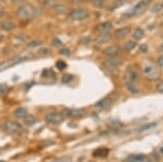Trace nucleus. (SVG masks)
Returning a JSON list of instances; mask_svg holds the SVG:
<instances>
[{
  "label": "nucleus",
  "instance_id": "obj_17",
  "mask_svg": "<svg viewBox=\"0 0 163 162\" xmlns=\"http://www.w3.org/2000/svg\"><path fill=\"white\" fill-rule=\"evenodd\" d=\"M13 113H14V116H15L16 119H24L26 115H27V110L23 107H19L14 110Z\"/></svg>",
  "mask_w": 163,
  "mask_h": 162
},
{
  "label": "nucleus",
  "instance_id": "obj_1",
  "mask_svg": "<svg viewBox=\"0 0 163 162\" xmlns=\"http://www.w3.org/2000/svg\"><path fill=\"white\" fill-rule=\"evenodd\" d=\"M39 14L38 9L32 3H24V5H20L16 10V15L21 20H29Z\"/></svg>",
  "mask_w": 163,
  "mask_h": 162
},
{
  "label": "nucleus",
  "instance_id": "obj_2",
  "mask_svg": "<svg viewBox=\"0 0 163 162\" xmlns=\"http://www.w3.org/2000/svg\"><path fill=\"white\" fill-rule=\"evenodd\" d=\"M149 3H150V0H140L137 5H135L128 12L125 13V16L132 18V16H134V15H137V14H139L144 9L147 8Z\"/></svg>",
  "mask_w": 163,
  "mask_h": 162
},
{
  "label": "nucleus",
  "instance_id": "obj_15",
  "mask_svg": "<svg viewBox=\"0 0 163 162\" xmlns=\"http://www.w3.org/2000/svg\"><path fill=\"white\" fill-rule=\"evenodd\" d=\"M130 27H121V29H117L115 31V33H114V35H115V37H117V38H123V37H126L127 35H130Z\"/></svg>",
  "mask_w": 163,
  "mask_h": 162
},
{
  "label": "nucleus",
  "instance_id": "obj_29",
  "mask_svg": "<svg viewBox=\"0 0 163 162\" xmlns=\"http://www.w3.org/2000/svg\"><path fill=\"white\" fill-rule=\"evenodd\" d=\"M155 89H157L159 93H163V81L162 79H159V81L155 83Z\"/></svg>",
  "mask_w": 163,
  "mask_h": 162
},
{
  "label": "nucleus",
  "instance_id": "obj_3",
  "mask_svg": "<svg viewBox=\"0 0 163 162\" xmlns=\"http://www.w3.org/2000/svg\"><path fill=\"white\" fill-rule=\"evenodd\" d=\"M70 18L73 21H84L88 18V11L84 8L73 9L70 12Z\"/></svg>",
  "mask_w": 163,
  "mask_h": 162
},
{
  "label": "nucleus",
  "instance_id": "obj_10",
  "mask_svg": "<svg viewBox=\"0 0 163 162\" xmlns=\"http://www.w3.org/2000/svg\"><path fill=\"white\" fill-rule=\"evenodd\" d=\"M29 60V57H19V58H15V59H13V60H10V62H7V63H3L0 66V71H3L5 69L10 68V66H14L19 63H22L24 61Z\"/></svg>",
  "mask_w": 163,
  "mask_h": 162
},
{
  "label": "nucleus",
  "instance_id": "obj_23",
  "mask_svg": "<svg viewBox=\"0 0 163 162\" xmlns=\"http://www.w3.org/2000/svg\"><path fill=\"white\" fill-rule=\"evenodd\" d=\"M42 39H34L32 42H29L27 44V47L29 48H36V47H39V46H42Z\"/></svg>",
  "mask_w": 163,
  "mask_h": 162
},
{
  "label": "nucleus",
  "instance_id": "obj_39",
  "mask_svg": "<svg viewBox=\"0 0 163 162\" xmlns=\"http://www.w3.org/2000/svg\"><path fill=\"white\" fill-rule=\"evenodd\" d=\"M74 2H76V3H80V2H85L86 0H73Z\"/></svg>",
  "mask_w": 163,
  "mask_h": 162
},
{
  "label": "nucleus",
  "instance_id": "obj_11",
  "mask_svg": "<svg viewBox=\"0 0 163 162\" xmlns=\"http://www.w3.org/2000/svg\"><path fill=\"white\" fill-rule=\"evenodd\" d=\"M120 51H121V49H120L119 46L113 45V46H110V47L106 48L104 50V53L107 57H113V56H119Z\"/></svg>",
  "mask_w": 163,
  "mask_h": 162
},
{
  "label": "nucleus",
  "instance_id": "obj_41",
  "mask_svg": "<svg viewBox=\"0 0 163 162\" xmlns=\"http://www.w3.org/2000/svg\"><path fill=\"white\" fill-rule=\"evenodd\" d=\"M147 162H157V161H155V160H152V161H147Z\"/></svg>",
  "mask_w": 163,
  "mask_h": 162
},
{
  "label": "nucleus",
  "instance_id": "obj_32",
  "mask_svg": "<svg viewBox=\"0 0 163 162\" xmlns=\"http://www.w3.org/2000/svg\"><path fill=\"white\" fill-rule=\"evenodd\" d=\"M155 125H157V123H152V124H147V125H145V126H142V127H140V128H139V132H144V131H146V130L152 128V127H155Z\"/></svg>",
  "mask_w": 163,
  "mask_h": 162
},
{
  "label": "nucleus",
  "instance_id": "obj_14",
  "mask_svg": "<svg viewBox=\"0 0 163 162\" xmlns=\"http://www.w3.org/2000/svg\"><path fill=\"white\" fill-rule=\"evenodd\" d=\"M112 29V24L110 22H102L97 25V31L100 33H109Z\"/></svg>",
  "mask_w": 163,
  "mask_h": 162
},
{
  "label": "nucleus",
  "instance_id": "obj_37",
  "mask_svg": "<svg viewBox=\"0 0 163 162\" xmlns=\"http://www.w3.org/2000/svg\"><path fill=\"white\" fill-rule=\"evenodd\" d=\"M8 90V87L5 86V85H1L0 84V94H5Z\"/></svg>",
  "mask_w": 163,
  "mask_h": 162
},
{
  "label": "nucleus",
  "instance_id": "obj_9",
  "mask_svg": "<svg viewBox=\"0 0 163 162\" xmlns=\"http://www.w3.org/2000/svg\"><path fill=\"white\" fill-rule=\"evenodd\" d=\"M138 79V72L134 68L127 69L124 74V81L127 83H135Z\"/></svg>",
  "mask_w": 163,
  "mask_h": 162
},
{
  "label": "nucleus",
  "instance_id": "obj_18",
  "mask_svg": "<svg viewBox=\"0 0 163 162\" xmlns=\"http://www.w3.org/2000/svg\"><path fill=\"white\" fill-rule=\"evenodd\" d=\"M144 35H145V33H144V31H142L140 27H136V29L133 31L132 33V37L134 38L135 40H139L141 39L142 37H144Z\"/></svg>",
  "mask_w": 163,
  "mask_h": 162
},
{
  "label": "nucleus",
  "instance_id": "obj_27",
  "mask_svg": "<svg viewBox=\"0 0 163 162\" xmlns=\"http://www.w3.org/2000/svg\"><path fill=\"white\" fill-rule=\"evenodd\" d=\"M56 66H57L58 70L63 71L65 68H66V63H65V61H63V60H58L57 63H56Z\"/></svg>",
  "mask_w": 163,
  "mask_h": 162
},
{
  "label": "nucleus",
  "instance_id": "obj_35",
  "mask_svg": "<svg viewBox=\"0 0 163 162\" xmlns=\"http://www.w3.org/2000/svg\"><path fill=\"white\" fill-rule=\"evenodd\" d=\"M139 50H140V52L146 53V52H147V50H148V46H147V45H146V44H142L141 46H140Z\"/></svg>",
  "mask_w": 163,
  "mask_h": 162
},
{
  "label": "nucleus",
  "instance_id": "obj_25",
  "mask_svg": "<svg viewBox=\"0 0 163 162\" xmlns=\"http://www.w3.org/2000/svg\"><path fill=\"white\" fill-rule=\"evenodd\" d=\"M135 47H136V42H133V40H130L124 45V49L126 51H132L133 49H135Z\"/></svg>",
  "mask_w": 163,
  "mask_h": 162
},
{
  "label": "nucleus",
  "instance_id": "obj_38",
  "mask_svg": "<svg viewBox=\"0 0 163 162\" xmlns=\"http://www.w3.org/2000/svg\"><path fill=\"white\" fill-rule=\"evenodd\" d=\"M13 3H22L24 2V0H11Z\"/></svg>",
  "mask_w": 163,
  "mask_h": 162
},
{
  "label": "nucleus",
  "instance_id": "obj_33",
  "mask_svg": "<svg viewBox=\"0 0 163 162\" xmlns=\"http://www.w3.org/2000/svg\"><path fill=\"white\" fill-rule=\"evenodd\" d=\"M60 55L61 56H65V57H69V56L71 55L70 53V50L67 49V48H63V49H61L60 50Z\"/></svg>",
  "mask_w": 163,
  "mask_h": 162
},
{
  "label": "nucleus",
  "instance_id": "obj_34",
  "mask_svg": "<svg viewBox=\"0 0 163 162\" xmlns=\"http://www.w3.org/2000/svg\"><path fill=\"white\" fill-rule=\"evenodd\" d=\"M52 45L56 46V47H61V46H62V42L60 39H58V38H54V39L52 40Z\"/></svg>",
  "mask_w": 163,
  "mask_h": 162
},
{
  "label": "nucleus",
  "instance_id": "obj_13",
  "mask_svg": "<svg viewBox=\"0 0 163 162\" xmlns=\"http://www.w3.org/2000/svg\"><path fill=\"white\" fill-rule=\"evenodd\" d=\"M147 158L142 154H134V156H130L128 158L124 160V162H147Z\"/></svg>",
  "mask_w": 163,
  "mask_h": 162
},
{
  "label": "nucleus",
  "instance_id": "obj_12",
  "mask_svg": "<svg viewBox=\"0 0 163 162\" xmlns=\"http://www.w3.org/2000/svg\"><path fill=\"white\" fill-rule=\"evenodd\" d=\"M110 103H111L110 97H104V98H102V99L97 102L96 105H95V108H96L98 111H101V110H104V109H106L107 107H109Z\"/></svg>",
  "mask_w": 163,
  "mask_h": 162
},
{
  "label": "nucleus",
  "instance_id": "obj_24",
  "mask_svg": "<svg viewBox=\"0 0 163 162\" xmlns=\"http://www.w3.org/2000/svg\"><path fill=\"white\" fill-rule=\"evenodd\" d=\"M90 2L95 8H102L106 3V0H90Z\"/></svg>",
  "mask_w": 163,
  "mask_h": 162
},
{
  "label": "nucleus",
  "instance_id": "obj_16",
  "mask_svg": "<svg viewBox=\"0 0 163 162\" xmlns=\"http://www.w3.org/2000/svg\"><path fill=\"white\" fill-rule=\"evenodd\" d=\"M14 27H15V24L13 23L12 21H3L0 23V29L5 32L12 31V29H14Z\"/></svg>",
  "mask_w": 163,
  "mask_h": 162
},
{
  "label": "nucleus",
  "instance_id": "obj_30",
  "mask_svg": "<svg viewBox=\"0 0 163 162\" xmlns=\"http://www.w3.org/2000/svg\"><path fill=\"white\" fill-rule=\"evenodd\" d=\"M162 10H163V1H160V2L157 3L152 8L153 12H159V11H162Z\"/></svg>",
  "mask_w": 163,
  "mask_h": 162
},
{
  "label": "nucleus",
  "instance_id": "obj_19",
  "mask_svg": "<svg viewBox=\"0 0 163 162\" xmlns=\"http://www.w3.org/2000/svg\"><path fill=\"white\" fill-rule=\"evenodd\" d=\"M98 42H101V44H106V42H110V39H111V35H110V33H100V35L98 36Z\"/></svg>",
  "mask_w": 163,
  "mask_h": 162
},
{
  "label": "nucleus",
  "instance_id": "obj_4",
  "mask_svg": "<svg viewBox=\"0 0 163 162\" xmlns=\"http://www.w3.org/2000/svg\"><path fill=\"white\" fill-rule=\"evenodd\" d=\"M120 64H121V58H120L119 56L108 57V58H107L106 62H104V66H106L107 70L110 71V72L117 71Z\"/></svg>",
  "mask_w": 163,
  "mask_h": 162
},
{
  "label": "nucleus",
  "instance_id": "obj_6",
  "mask_svg": "<svg viewBox=\"0 0 163 162\" xmlns=\"http://www.w3.org/2000/svg\"><path fill=\"white\" fill-rule=\"evenodd\" d=\"M5 131L8 132L9 134H11V135H18V134H20L23 131L22 126L18 122H14V121H7L5 124Z\"/></svg>",
  "mask_w": 163,
  "mask_h": 162
},
{
  "label": "nucleus",
  "instance_id": "obj_36",
  "mask_svg": "<svg viewBox=\"0 0 163 162\" xmlns=\"http://www.w3.org/2000/svg\"><path fill=\"white\" fill-rule=\"evenodd\" d=\"M157 64H158V66H160V68H163V55L160 56V57L158 58V61H157Z\"/></svg>",
  "mask_w": 163,
  "mask_h": 162
},
{
  "label": "nucleus",
  "instance_id": "obj_31",
  "mask_svg": "<svg viewBox=\"0 0 163 162\" xmlns=\"http://www.w3.org/2000/svg\"><path fill=\"white\" fill-rule=\"evenodd\" d=\"M125 3V0H114L113 5H112V9H115L117 7H121L122 5Z\"/></svg>",
  "mask_w": 163,
  "mask_h": 162
},
{
  "label": "nucleus",
  "instance_id": "obj_42",
  "mask_svg": "<svg viewBox=\"0 0 163 162\" xmlns=\"http://www.w3.org/2000/svg\"><path fill=\"white\" fill-rule=\"evenodd\" d=\"M0 162H5V161H0Z\"/></svg>",
  "mask_w": 163,
  "mask_h": 162
},
{
  "label": "nucleus",
  "instance_id": "obj_21",
  "mask_svg": "<svg viewBox=\"0 0 163 162\" xmlns=\"http://www.w3.org/2000/svg\"><path fill=\"white\" fill-rule=\"evenodd\" d=\"M53 11H54V12H56V13L62 14V13H65V12H66V11H67V8H66V5L59 3V5H53Z\"/></svg>",
  "mask_w": 163,
  "mask_h": 162
},
{
  "label": "nucleus",
  "instance_id": "obj_7",
  "mask_svg": "<svg viewBox=\"0 0 163 162\" xmlns=\"http://www.w3.org/2000/svg\"><path fill=\"white\" fill-rule=\"evenodd\" d=\"M142 72L149 79H157L159 76V70L155 64H147L146 66H144Z\"/></svg>",
  "mask_w": 163,
  "mask_h": 162
},
{
  "label": "nucleus",
  "instance_id": "obj_8",
  "mask_svg": "<svg viewBox=\"0 0 163 162\" xmlns=\"http://www.w3.org/2000/svg\"><path fill=\"white\" fill-rule=\"evenodd\" d=\"M84 109H75V108H67V109L63 110L62 114L64 116H69V118H80L82 115H84Z\"/></svg>",
  "mask_w": 163,
  "mask_h": 162
},
{
  "label": "nucleus",
  "instance_id": "obj_28",
  "mask_svg": "<svg viewBox=\"0 0 163 162\" xmlns=\"http://www.w3.org/2000/svg\"><path fill=\"white\" fill-rule=\"evenodd\" d=\"M73 79V75L72 74H64V75L62 76V83L63 84H69L71 81Z\"/></svg>",
  "mask_w": 163,
  "mask_h": 162
},
{
  "label": "nucleus",
  "instance_id": "obj_5",
  "mask_svg": "<svg viewBox=\"0 0 163 162\" xmlns=\"http://www.w3.org/2000/svg\"><path fill=\"white\" fill-rule=\"evenodd\" d=\"M64 120V115L60 112H49L45 115V121L49 124H60Z\"/></svg>",
  "mask_w": 163,
  "mask_h": 162
},
{
  "label": "nucleus",
  "instance_id": "obj_26",
  "mask_svg": "<svg viewBox=\"0 0 163 162\" xmlns=\"http://www.w3.org/2000/svg\"><path fill=\"white\" fill-rule=\"evenodd\" d=\"M126 86H127V89H128L131 93H133V94H136V93H138V90H139L138 87L135 85V83H127Z\"/></svg>",
  "mask_w": 163,
  "mask_h": 162
},
{
  "label": "nucleus",
  "instance_id": "obj_40",
  "mask_svg": "<svg viewBox=\"0 0 163 162\" xmlns=\"http://www.w3.org/2000/svg\"><path fill=\"white\" fill-rule=\"evenodd\" d=\"M159 151H160V154H163V146L161 147L160 149H159Z\"/></svg>",
  "mask_w": 163,
  "mask_h": 162
},
{
  "label": "nucleus",
  "instance_id": "obj_20",
  "mask_svg": "<svg viewBox=\"0 0 163 162\" xmlns=\"http://www.w3.org/2000/svg\"><path fill=\"white\" fill-rule=\"evenodd\" d=\"M108 154H109V150L107 148H99L97 149L96 151H93V156L95 157H100V158L107 157Z\"/></svg>",
  "mask_w": 163,
  "mask_h": 162
},
{
  "label": "nucleus",
  "instance_id": "obj_22",
  "mask_svg": "<svg viewBox=\"0 0 163 162\" xmlns=\"http://www.w3.org/2000/svg\"><path fill=\"white\" fill-rule=\"evenodd\" d=\"M36 122H37L36 119L34 118L33 115H26L25 118H24V123L27 126H33Z\"/></svg>",
  "mask_w": 163,
  "mask_h": 162
}]
</instances>
